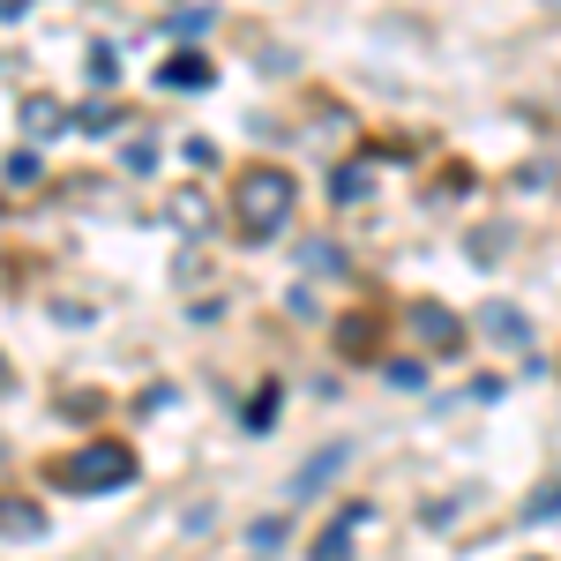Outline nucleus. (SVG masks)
Returning a JSON list of instances; mask_svg holds the SVG:
<instances>
[{
	"instance_id": "nucleus-6",
	"label": "nucleus",
	"mask_w": 561,
	"mask_h": 561,
	"mask_svg": "<svg viewBox=\"0 0 561 561\" xmlns=\"http://www.w3.org/2000/svg\"><path fill=\"white\" fill-rule=\"evenodd\" d=\"M0 382H8V359H0Z\"/></svg>"
},
{
	"instance_id": "nucleus-4",
	"label": "nucleus",
	"mask_w": 561,
	"mask_h": 561,
	"mask_svg": "<svg viewBox=\"0 0 561 561\" xmlns=\"http://www.w3.org/2000/svg\"><path fill=\"white\" fill-rule=\"evenodd\" d=\"M412 322H420V330H427V337H442V352L457 345V322H449V314H434V307H420V314H412Z\"/></svg>"
},
{
	"instance_id": "nucleus-5",
	"label": "nucleus",
	"mask_w": 561,
	"mask_h": 561,
	"mask_svg": "<svg viewBox=\"0 0 561 561\" xmlns=\"http://www.w3.org/2000/svg\"><path fill=\"white\" fill-rule=\"evenodd\" d=\"M0 531H38V510H31V502H23V510L0 502Z\"/></svg>"
},
{
	"instance_id": "nucleus-3",
	"label": "nucleus",
	"mask_w": 561,
	"mask_h": 561,
	"mask_svg": "<svg viewBox=\"0 0 561 561\" xmlns=\"http://www.w3.org/2000/svg\"><path fill=\"white\" fill-rule=\"evenodd\" d=\"M165 83H173V90L210 83V60H195V53H173V60H165Z\"/></svg>"
},
{
	"instance_id": "nucleus-7",
	"label": "nucleus",
	"mask_w": 561,
	"mask_h": 561,
	"mask_svg": "<svg viewBox=\"0 0 561 561\" xmlns=\"http://www.w3.org/2000/svg\"><path fill=\"white\" fill-rule=\"evenodd\" d=\"M547 8H554V15H561V0H547Z\"/></svg>"
},
{
	"instance_id": "nucleus-1",
	"label": "nucleus",
	"mask_w": 561,
	"mask_h": 561,
	"mask_svg": "<svg viewBox=\"0 0 561 561\" xmlns=\"http://www.w3.org/2000/svg\"><path fill=\"white\" fill-rule=\"evenodd\" d=\"M293 203H300V187H293L285 165H255V173H240V187H232V210H240L248 232H277L293 217Z\"/></svg>"
},
{
	"instance_id": "nucleus-2",
	"label": "nucleus",
	"mask_w": 561,
	"mask_h": 561,
	"mask_svg": "<svg viewBox=\"0 0 561 561\" xmlns=\"http://www.w3.org/2000/svg\"><path fill=\"white\" fill-rule=\"evenodd\" d=\"M128 449L121 442H98V449H83V457H68L60 465V486H76V494H113V486H128Z\"/></svg>"
}]
</instances>
